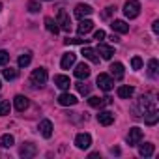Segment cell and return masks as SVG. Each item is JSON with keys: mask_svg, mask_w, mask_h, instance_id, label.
Here are the masks:
<instances>
[{"mask_svg": "<svg viewBox=\"0 0 159 159\" xmlns=\"http://www.w3.org/2000/svg\"><path fill=\"white\" fill-rule=\"evenodd\" d=\"M77 98L73 96V94H67V92H64V94H60L58 96V103L62 105V107H73V105H77Z\"/></svg>", "mask_w": 159, "mask_h": 159, "instance_id": "obj_8", "label": "cell"}, {"mask_svg": "<svg viewBox=\"0 0 159 159\" xmlns=\"http://www.w3.org/2000/svg\"><path fill=\"white\" fill-rule=\"evenodd\" d=\"M153 152H155V146H153L152 142H144V144L139 146V153H140L142 157H152Z\"/></svg>", "mask_w": 159, "mask_h": 159, "instance_id": "obj_20", "label": "cell"}, {"mask_svg": "<svg viewBox=\"0 0 159 159\" xmlns=\"http://www.w3.org/2000/svg\"><path fill=\"white\" fill-rule=\"evenodd\" d=\"M92 28H94V23L90 19H81V23L77 26V32H79V36H86Z\"/></svg>", "mask_w": 159, "mask_h": 159, "instance_id": "obj_10", "label": "cell"}, {"mask_svg": "<svg viewBox=\"0 0 159 159\" xmlns=\"http://www.w3.org/2000/svg\"><path fill=\"white\" fill-rule=\"evenodd\" d=\"M45 28L49 30V32H52V34H58V25H56V21L54 19H51V17H45Z\"/></svg>", "mask_w": 159, "mask_h": 159, "instance_id": "obj_27", "label": "cell"}, {"mask_svg": "<svg viewBox=\"0 0 159 159\" xmlns=\"http://www.w3.org/2000/svg\"><path fill=\"white\" fill-rule=\"evenodd\" d=\"M152 30H153L155 34L159 32V21H153V23H152Z\"/></svg>", "mask_w": 159, "mask_h": 159, "instance_id": "obj_39", "label": "cell"}, {"mask_svg": "<svg viewBox=\"0 0 159 159\" xmlns=\"http://www.w3.org/2000/svg\"><path fill=\"white\" fill-rule=\"evenodd\" d=\"M38 129H39V133H41L45 139H51V135H52V122H51V120H41Z\"/></svg>", "mask_w": 159, "mask_h": 159, "instance_id": "obj_13", "label": "cell"}, {"mask_svg": "<svg viewBox=\"0 0 159 159\" xmlns=\"http://www.w3.org/2000/svg\"><path fill=\"white\" fill-rule=\"evenodd\" d=\"M0 10H2V4H0Z\"/></svg>", "mask_w": 159, "mask_h": 159, "instance_id": "obj_40", "label": "cell"}, {"mask_svg": "<svg viewBox=\"0 0 159 159\" xmlns=\"http://www.w3.org/2000/svg\"><path fill=\"white\" fill-rule=\"evenodd\" d=\"M2 73H4V77L8 79V81H13V79H17V69H13V67H6Z\"/></svg>", "mask_w": 159, "mask_h": 159, "instance_id": "obj_32", "label": "cell"}, {"mask_svg": "<svg viewBox=\"0 0 159 159\" xmlns=\"http://www.w3.org/2000/svg\"><path fill=\"white\" fill-rule=\"evenodd\" d=\"M10 62V52L8 51H0V66H6Z\"/></svg>", "mask_w": 159, "mask_h": 159, "instance_id": "obj_35", "label": "cell"}, {"mask_svg": "<svg viewBox=\"0 0 159 159\" xmlns=\"http://www.w3.org/2000/svg\"><path fill=\"white\" fill-rule=\"evenodd\" d=\"M75 58H77V56H75L73 52H66V54L62 56V62H60V67H62V69H69V67H71V66L75 64Z\"/></svg>", "mask_w": 159, "mask_h": 159, "instance_id": "obj_21", "label": "cell"}, {"mask_svg": "<svg viewBox=\"0 0 159 159\" xmlns=\"http://www.w3.org/2000/svg\"><path fill=\"white\" fill-rule=\"evenodd\" d=\"M133 92H135L133 86H120V88H118V98H122V99H129V98L133 96Z\"/></svg>", "mask_w": 159, "mask_h": 159, "instance_id": "obj_24", "label": "cell"}, {"mask_svg": "<svg viewBox=\"0 0 159 159\" xmlns=\"http://www.w3.org/2000/svg\"><path fill=\"white\" fill-rule=\"evenodd\" d=\"M83 56H84L86 60H90V62H94V64H98V62H99V58H98V54H96V51H94V49H90V47H86V49H83Z\"/></svg>", "mask_w": 159, "mask_h": 159, "instance_id": "obj_25", "label": "cell"}, {"mask_svg": "<svg viewBox=\"0 0 159 159\" xmlns=\"http://www.w3.org/2000/svg\"><path fill=\"white\" fill-rule=\"evenodd\" d=\"M13 105H15V109L19 111V112H23L25 109H28V98L26 96H15V99H13Z\"/></svg>", "mask_w": 159, "mask_h": 159, "instance_id": "obj_19", "label": "cell"}, {"mask_svg": "<svg viewBox=\"0 0 159 159\" xmlns=\"http://www.w3.org/2000/svg\"><path fill=\"white\" fill-rule=\"evenodd\" d=\"M114 10H116V8H114V6H109V8H107V10H105V13H103V15H105V17H109V15H111V13H112V11H114Z\"/></svg>", "mask_w": 159, "mask_h": 159, "instance_id": "obj_38", "label": "cell"}, {"mask_svg": "<svg viewBox=\"0 0 159 159\" xmlns=\"http://www.w3.org/2000/svg\"><path fill=\"white\" fill-rule=\"evenodd\" d=\"M30 60H32V54H30V52L21 54V56H19V67H26V66L30 64Z\"/></svg>", "mask_w": 159, "mask_h": 159, "instance_id": "obj_30", "label": "cell"}, {"mask_svg": "<svg viewBox=\"0 0 159 159\" xmlns=\"http://www.w3.org/2000/svg\"><path fill=\"white\" fill-rule=\"evenodd\" d=\"M90 13H92V8L88 4H77V8H75V17L77 19H84Z\"/></svg>", "mask_w": 159, "mask_h": 159, "instance_id": "obj_17", "label": "cell"}, {"mask_svg": "<svg viewBox=\"0 0 159 159\" xmlns=\"http://www.w3.org/2000/svg\"><path fill=\"white\" fill-rule=\"evenodd\" d=\"M13 142H15V139H13V135H10V133L0 137V146H2V148H11Z\"/></svg>", "mask_w": 159, "mask_h": 159, "instance_id": "obj_26", "label": "cell"}, {"mask_svg": "<svg viewBox=\"0 0 159 159\" xmlns=\"http://www.w3.org/2000/svg\"><path fill=\"white\" fill-rule=\"evenodd\" d=\"M54 84L60 90H69L71 81H69V77H66V75H54Z\"/></svg>", "mask_w": 159, "mask_h": 159, "instance_id": "obj_15", "label": "cell"}, {"mask_svg": "<svg viewBox=\"0 0 159 159\" xmlns=\"http://www.w3.org/2000/svg\"><path fill=\"white\" fill-rule=\"evenodd\" d=\"M96 83H98V86H99L101 90H105V92H109V90H112V88H114V81H112V77H111V75H107V73H99Z\"/></svg>", "mask_w": 159, "mask_h": 159, "instance_id": "obj_4", "label": "cell"}, {"mask_svg": "<svg viewBox=\"0 0 159 159\" xmlns=\"http://www.w3.org/2000/svg\"><path fill=\"white\" fill-rule=\"evenodd\" d=\"M98 52L101 54V58H105V60H111V58H112V54H114V49H112L111 45L99 43V47H98Z\"/></svg>", "mask_w": 159, "mask_h": 159, "instance_id": "obj_18", "label": "cell"}, {"mask_svg": "<svg viewBox=\"0 0 159 159\" xmlns=\"http://www.w3.org/2000/svg\"><path fill=\"white\" fill-rule=\"evenodd\" d=\"M148 75H150L152 79H157V60H155V58H152V60L148 62Z\"/></svg>", "mask_w": 159, "mask_h": 159, "instance_id": "obj_28", "label": "cell"}, {"mask_svg": "<svg viewBox=\"0 0 159 159\" xmlns=\"http://www.w3.org/2000/svg\"><path fill=\"white\" fill-rule=\"evenodd\" d=\"M124 15L127 19H137L140 15V2L139 0H127L124 4Z\"/></svg>", "mask_w": 159, "mask_h": 159, "instance_id": "obj_2", "label": "cell"}, {"mask_svg": "<svg viewBox=\"0 0 159 159\" xmlns=\"http://www.w3.org/2000/svg\"><path fill=\"white\" fill-rule=\"evenodd\" d=\"M111 98H98V96H92L90 99H88V103H90V107H96V109H101V107H105V105H111Z\"/></svg>", "mask_w": 159, "mask_h": 159, "instance_id": "obj_11", "label": "cell"}, {"mask_svg": "<svg viewBox=\"0 0 159 159\" xmlns=\"http://www.w3.org/2000/svg\"><path fill=\"white\" fill-rule=\"evenodd\" d=\"M10 101H6V99H0V116H6V114H10Z\"/></svg>", "mask_w": 159, "mask_h": 159, "instance_id": "obj_31", "label": "cell"}, {"mask_svg": "<svg viewBox=\"0 0 159 159\" xmlns=\"http://www.w3.org/2000/svg\"><path fill=\"white\" fill-rule=\"evenodd\" d=\"M56 25H60L58 28H62V30H66V32H69V30H71V19H69V15H67V11H66V10H60V11H58Z\"/></svg>", "mask_w": 159, "mask_h": 159, "instance_id": "obj_5", "label": "cell"}, {"mask_svg": "<svg viewBox=\"0 0 159 159\" xmlns=\"http://www.w3.org/2000/svg\"><path fill=\"white\" fill-rule=\"evenodd\" d=\"M36 153H38V148H36L34 144H30V142L23 144V146H21V150H19V155H21V157H25V159H28V157H34Z\"/></svg>", "mask_w": 159, "mask_h": 159, "instance_id": "obj_9", "label": "cell"}, {"mask_svg": "<svg viewBox=\"0 0 159 159\" xmlns=\"http://www.w3.org/2000/svg\"><path fill=\"white\" fill-rule=\"evenodd\" d=\"M131 66H133V69H140V67H142V60H140L139 56H133V60H131Z\"/></svg>", "mask_w": 159, "mask_h": 159, "instance_id": "obj_36", "label": "cell"}, {"mask_svg": "<svg viewBox=\"0 0 159 159\" xmlns=\"http://www.w3.org/2000/svg\"><path fill=\"white\" fill-rule=\"evenodd\" d=\"M0 86H2V83H0Z\"/></svg>", "mask_w": 159, "mask_h": 159, "instance_id": "obj_41", "label": "cell"}, {"mask_svg": "<svg viewBox=\"0 0 159 159\" xmlns=\"http://www.w3.org/2000/svg\"><path fill=\"white\" fill-rule=\"evenodd\" d=\"M90 144H92V137L88 133H79L75 137V146L79 150H86V148H90Z\"/></svg>", "mask_w": 159, "mask_h": 159, "instance_id": "obj_7", "label": "cell"}, {"mask_svg": "<svg viewBox=\"0 0 159 159\" xmlns=\"http://www.w3.org/2000/svg\"><path fill=\"white\" fill-rule=\"evenodd\" d=\"M64 43L66 45H84V43H88V39H83V38H67V39H64Z\"/></svg>", "mask_w": 159, "mask_h": 159, "instance_id": "obj_29", "label": "cell"}, {"mask_svg": "<svg viewBox=\"0 0 159 159\" xmlns=\"http://www.w3.org/2000/svg\"><path fill=\"white\" fill-rule=\"evenodd\" d=\"M75 86H77V90H79V94H81V96H88V94H90V86L84 84V83H79V84H75Z\"/></svg>", "mask_w": 159, "mask_h": 159, "instance_id": "obj_33", "label": "cell"}, {"mask_svg": "<svg viewBox=\"0 0 159 159\" xmlns=\"http://www.w3.org/2000/svg\"><path fill=\"white\" fill-rule=\"evenodd\" d=\"M111 28H112L114 32H120V34H127V32H129V25H127L125 21H120V19H114V21L111 23Z\"/></svg>", "mask_w": 159, "mask_h": 159, "instance_id": "obj_16", "label": "cell"}, {"mask_svg": "<svg viewBox=\"0 0 159 159\" xmlns=\"http://www.w3.org/2000/svg\"><path fill=\"white\" fill-rule=\"evenodd\" d=\"M75 77L77 79H81V81H83V79H88L90 77V67L83 62V64H77V67H75Z\"/></svg>", "mask_w": 159, "mask_h": 159, "instance_id": "obj_14", "label": "cell"}, {"mask_svg": "<svg viewBox=\"0 0 159 159\" xmlns=\"http://www.w3.org/2000/svg\"><path fill=\"white\" fill-rule=\"evenodd\" d=\"M39 10H41V4H39V2H36V0H30V2H28V11L38 13Z\"/></svg>", "mask_w": 159, "mask_h": 159, "instance_id": "obj_34", "label": "cell"}, {"mask_svg": "<svg viewBox=\"0 0 159 159\" xmlns=\"http://www.w3.org/2000/svg\"><path fill=\"white\" fill-rule=\"evenodd\" d=\"M105 36H107V34H105V30H98V32L94 34V39H98V41H99V39H105Z\"/></svg>", "mask_w": 159, "mask_h": 159, "instance_id": "obj_37", "label": "cell"}, {"mask_svg": "<svg viewBox=\"0 0 159 159\" xmlns=\"http://www.w3.org/2000/svg\"><path fill=\"white\" fill-rule=\"evenodd\" d=\"M98 122H99L101 125H111V124L114 122V114H112L111 111H99V114H98Z\"/></svg>", "mask_w": 159, "mask_h": 159, "instance_id": "obj_12", "label": "cell"}, {"mask_svg": "<svg viewBox=\"0 0 159 159\" xmlns=\"http://www.w3.org/2000/svg\"><path fill=\"white\" fill-rule=\"evenodd\" d=\"M157 120H159V112H157V109H155V111H150V112L144 114V122H146V125H155Z\"/></svg>", "mask_w": 159, "mask_h": 159, "instance_id": "obj_23", "label": "cell"}, {"mask_svg": "<svg viewBox=\"0 0 159 159\" xmlns=\"http://www.w3.org/2000/svg\"><path fill=\"white\" fill-rule=\"evenodd\" d=\"M139 109H140V114L139 116H142V114H146V112H150V111H155L157 107H155V99L152 98V96H142L140 99H139Z\"/></svg>", "mask_w": 159, "mask_h": 159, "instance_id": "obj_3", "label": "cell"}, {"mask_svg": "<svg viewBox=\"0 0 159 159\" xmlns=\"http://www.w3.org/2000/svg\"><path fill=\"white\" fill-rule=\"evenodd\" d=\"M47 69L45 67H38V69H34L32 71V75H30V83H32V86H36V88H41L45 83H47Z\"/></svg>", "mask_w": 159, "mask_h": 159, "instance_id": "obj_1", "label": "cell"}, {"mask_svg": "<svg viewBox=\"0 0 159 159\" xmlns=\"http://www.w3.org/2000/svg\"><path fill=\"white\" fill-rule=\"evenodd\" d=\"M111 75H112L114 79H122V77H124V64L114 62V64L111 66Z\"/></svg>", "mask_w": 159, "mask_h": 159, "instance_id": "obj_22", "label": "cell"}, {"mask_svg": "<svg viewBox=\"0 0 159 159\" xmlns=\"http://www.w3.org/2000/svg\"><path fill=\"white\" fill-rule=\"evenodd\" d=\"M142 137H144V133H142L140 127H131L129 133H127V144L129 146H137L142 140Z\"/></svg>", "mask_w": 159, "mask_h": 159, "instance_id": "obj_6", "label": "cell"}]
</instances>
